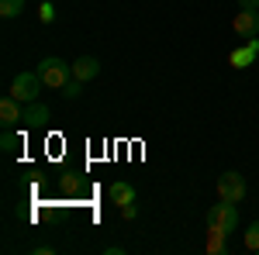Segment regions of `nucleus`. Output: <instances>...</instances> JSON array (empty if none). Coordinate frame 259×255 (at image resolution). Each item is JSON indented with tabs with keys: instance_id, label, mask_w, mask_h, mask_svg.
<instances>
[{
	"instance_id": "nucleus-2",
	"label": "nucleus",
	"mask_w": 259,
	"mask_h": 255,
	"mask_svg": "<svg viewBox=\"0 0 259 255\" xmlns=\"http://www.w3.org/2000/svg\"><path fill=\"white\" fill-rule=\"evenodd\" d=\"M207 228H218L225 235L239 231V207L232 200H218L211 211H207Z\"/></svg>"
},
{
	"instance_id": "nucleus-7",
	"label": "nucleus",
	"mask_w": 259,
	"mask_h": 255,
	"mask_svg": "<svg viewBox=\"0 0 259 255\" xmlns=\"http://www.w3.org/2000/svg\"><path fill=\"white\" fill-rule=\"evenodd\" d=\"M232 28H235L239 38H256L259 35V11H239L235 21H232Z\"/></svg>"
},
{
	"instance_id": "nucleus-9",
	"label": "nucleus",
	"mask_w": 259,
	"mask_h": 255,
	"mask_svg": "<svg viewBox=\"0 0 259 255\" xmlns=\"http://www.w3.org/2000/svg\"><path fill=\"white\" fill-rule=\"evenodd\" d=\"M73 76L83 79V83H90V79L100 76V62L94 59V56H80V59L73 62Z\"/></svg>"
},
{
	"instance_id": "nucleus-18",
	"label": "nucleus",
	"mask_w": 259,
	"mask_h": 255,
	"mask_svg": "<svg viewBox=\"0 0 259 255\" xmlns=\"http://www.w3.org/2000/svg\"><path fill=\"white\" fill-rule=\"evenodd\" d=\"M239 11H259V0H239Z\"/></svg>"
},
{
	"instance_id": "nucleus-3",
	"label": "nucleus",
	"mask_w": 259,
	"mask_h": 255,
	"mask_svg": "<svg viewBox=\"0 0 259 255\" xmlns=\"http://www.w3.org/2000/svg\"><path fill=\"white\" fill-rule=\"evenodd\" d=\"M41 76H38V69L35 73H18V76L11 79V93L21 100V104H35V100L41 97Z\"/></svg>"
},
{
	"instance_id": "nucleus-13",
	"label": "nucleus",
	"mask_w": 259,
	"mask_h": 255,
	"mask_svg": "<svg viewBox=\"0 0 259 255\" xmlns=\"http://www.w3.org/2000/svg\"><path fill=\"white\" fill-rule=\"evenodd\" d=\"M18 145H21V135H14V131L7 128V131H4V138H0V148H4L7 156H14V152H18Z\"/></svg>"
},
{
	"instance_id": "nucleus-8",
	"label": "nucleus",
	"mask_w": 259,
	"mask_h": 255,
	"mask_svg": "<svg viewBox=\"0 0 259 255\" xmlns=\"http://www.w3.org/2000/svg\"><path fill=\"white\" fill-rule=\"evenodd\" d=\"M21 118H24L21 100L14 97V93H7V97L0 100V124H4V128H14V124H21Z\"/></svg>"
},
{
	"instance_id": "nucleus-12",
	"label": "nucleus",
	"mask_w": 259,
	"mask_h": 255,
	"mask_svg": "<svg viewBox=\"0 0 259 255\" xmlns=\"http://www.w3.org/2000/svg\"><path fill=\"white\" fill-rule=\"evenodd\" d=\"M245 248L259 255V221H252V224L245 228Z\"/></svg>"
},
{
	"instance_id": "nucleus-1",
	"label": "nucleus",
	"mask_w": 259,
	"mask_h": 255,
	"mask_svg": "<svg viewBox=\"0 0 259 255\" xmlns=\"http://www.w3.org/2000/svg\"><path fill=\"white\" fill-rule=\"evenodd\" d=\"M38 76L49 90H62V86L73 79V62L59 59V56H49V59L38 62Z\"/></svg>"
},
{
	"instance_id": "nucleus-11",
	"label": "nucleus",
	"mask_w": 259,
	"mask_h": 255,
	"mask_svg": "<svg viewBox=\"0 0 259 255\" xmlns=\"http://www.w3.org/2000/svg\"><path fill=\"white\" fill-rule=\"evenodd\" d=\"M225 231H218V228H211V235H207V252L211 255H225Z\"/></svg>"
},
{
	"instance_id": "nucleus-15",
	"label": "nucleus",
	"mask_w": 259,
	"mask_h": 255,
	"mask_svg": "<svg viewBox=\"0 0 259 255\" xmlns=\"http://www.w3.org/2000/svg\"><path fill=\"white\" fill-rule=\"evenodd\" d=\"M80 93H83V79H76V76H73L69 83H66V86H62V97H66V100H76Z\"/></svg>"
},
{
	"instance_id": "nucleus-10",
	"label": "nucleus",
	"mask_w": 259,
	"mask_h": 255,
	"mask_svg": "<svg viewBox=\"0 0 259 255\" xmlns=\"http://www.w3.org/2000/svg\"><path fill=\"white\" fill-rule=\"evenodd\" d=\"M107 196H111L114 203H132V200H135V186H132V183H124V179H118V183H111Z\"/></svg>"
},
{
	"instance_id": "nucleus-6",
	"label": "nucleus",
	"mask_w": 259,
	"mask_h": 255,
	"mask_svg": "<svg viewBox=\"0 0 259 255\" xmlns=\"http://www.w3.org/2000/svg\"><path fill=\"white\" fill-rule=\"evenodd\" d=\"M256 59H259V35H256V38H245V45L235 48V52L228 56V62H232L235 69H249Z\"/></svg>"
},
{
	"instance_id": "nucleus-17",
	"label": "nucleus",
	"mask_w": 259,
	"mask_h": 255,
	"mask_svg": "<svg viewBox=\"0 0 259 255\" xmlns=\"http://www.w3.org/2000/svg\"><path fill=\"white\" fill-rule=\"evenodd\" d=\"M135 214H139V203H135V200H132V203H121V217H128V221H132Z\"/></svg>"
},
{
	"instance_id": "nucleus-5",
	"label": "nucleus",
	"mask_w": 259,
	"mask_h": 255,
	"mask_svg": "<svg viewBox=\"0 0 259 255\" xmlns=\"http://www.w3.org/2000/svg\"><path fill=\"white\" fill-rule=\"evenodd\" d=\"M49 121H52L49 104H41V100H35V104H24V118H21V124H24V128H45Z\"/></svg>"
},
{
	"instance_id": "nucleus-14",
	"label": "nucleus",
	"mask_w": 259,
	"mask_h": 255,
	"mask_svg": "<svg viewBox=\"0 0 259 255\" xmlns=\"http://www.w3.org/2000/svg\"><path fill=\"white\" fill-rule=\"evenodd\" d=\"M24 11V0H0V14L4 18H18Z\"/></svg>"
},
{
	"instance_id": "nucleus-4",
	"label": "nucleus",
	"mask_w": 259,
	"mask_h": 255,
	"mask_svg": "<svg viewBox=\"0 0 259 255\" xmlns=\"http://www.w3.org/2000/svg\"><path fill=\"white\" fill-rule=\"evenodd\" d=\"M218 196L221 200H232V203H242V196H245V179H242V173H235V169L221 173L218 176Z\"/></svg>"
},
{
	"instance_id": "nucleus-16",
	"label": "nucleus",
	"mask_w": 259,
	"mask_h": 255,
	"mask_svg": "<svg viewBox=\"0 0 259 255\" xmlns=\"http://www.w3.org/2000/svg\"><path fill=\"white\" fill-rule=\"evenodd\" d=\"M38 18H41V24H52V21H56V7H52L49 0L38 7Z\"/></svg>"
}]
</instances>
